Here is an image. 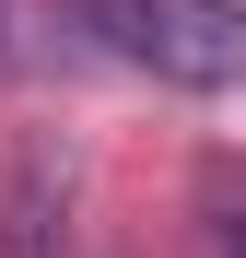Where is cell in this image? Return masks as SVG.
Listing matches in <instances>:
<instances>
[{
  "label": "cell",
  "mask_w": 246,
  "mask_h": 258,
  "mask_svg": "<svg viewBox=\"0 0 246 258\" xmlns=\"http://www.w3.org/2000/svg\"><path fill=\"white\" fill-rule=\"evenodd\" d=\"M70 35H94L106 59H129L176 94H234L246 82V12L234 0H59Z\"/></svg>",
  "instance_id": "1"
},
{
  "label": "cell",
  "mask_w": 246,
  "mask_h": 258,
  "mask_svg": "<svg viewBox=\"0 0 246 258\" xmlns=\"http://www.w3.org/2000/svg\"><path fill=\"white\" fill-rule=\"evenodd\" d=\"M70 211H82V164L59 129H12L0 141V258H70Z\"/></svg>",
  "instance_id": "2"
},
{
  "label": "cell",
  "mask_w": 246,
  "mask_h": 258,
  "mask_svg": "<svg viewBox=\"0 0 246 258\" xmlns=\"http://www.w3.org/2000/svg\"><path fill=\"white\" fill-rule=\"evenodd\" d=\"M188 246L199 258H246V153H211L188 188Z\"/></svg>",
  "instance_id": "3"
}]
</instances>
